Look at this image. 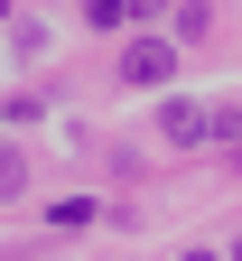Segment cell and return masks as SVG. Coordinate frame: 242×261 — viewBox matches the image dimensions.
<instances>
[{
    "label": "cell",
    "mask_w": 242,
    "mask_h": 261,
    "mask_svg": "<svg viewBox=\"0 0 242 261\" xmlns=\"http://www.w3.org/2000/svg\"><path fill=\"white\" fill-rule=\"evenodd\" d=\"M168 75H177V47H168V38H130V47H121V84H149V93H158Z\"/></svg>",
    "instance_id": "1"
},
{
    "label": "cell",
    "mask_w": 242,
    "mask_h": 261,
    "mask_svg": "<svg viewBox=\"0 0 242 261\" xmlns=\"http://www.w3.org/2000/svg\"><path fill=\"white\" fill-rule=\"evenodd\" d=\"M158 130H168L177 149H196V140H214V112H205V103H168V112H158Z\"/></svg>",
    "instance_id": "2"
},
{
    "label": "cell",
    "mask_w": 242,
    "mask_h": 261,
    "mask_svg": "<svg viewBox=\"0 0 242 261\" xmlns=\"http://www.w3.org/2000/svg\"><path fill=\"white\" fill-rule=\"evenodd\" d=\"M149 10H158V0H84L93 28H121V19H149Z\"/></svg>",
    "instance_id": "3"
},
{
    "label": "cell",
    "mask_w": 242,
    "mask_h": 261,
    "mask_svg": "<svg viewBox=\"0 0 242 261\" xmlns=\"http://www.w3.org/2000/svg\"><path fill=\"white\" fill-rule=\"evenodd\" d=\"M47 224H56V233H84V224H102V215L84 205V196H65V205H47Z\"/></svg>",
    "instance_id": "4"
},
{
    "label": "cell",
    "mask_w": 242,
    "mask_h": 261,
    "mask_svg": "<svg viewBox=\"0 0 242 261\" xmlns=\"http://www.w3.org/2000/svg\"><path fill=\"white\" fill-rule=\"evenodd\" d=\"M28 187V168H19V149H0V196H19Z\"/></svg>",
    "instance_id": "5"
},
{
    "label": "cell",
    "mask_w": 242,
    "mask_h": 261,
    "mask_svg": "<svg viewBox=\"0 0 242 261\" xmlns=\"http://www.w3.org/2000/svg\"><path fill=\"white\" fill-rule=\"evenodd\" d=\"M186 261H214V252H186Z\"/></svg>",
    "instance_id": "6"
},
{
    "label": "cell",
    "mask_w": 242,
    "mask_h": 261,
    "mask_svg": "<svg viewBox=\"0 0 242 261\" xmlns=\"http://www.w3.org/2000/svg\"><path fill=\"white\" fill-rule=\"evenodd\" d=\"M233 261H242V243H233Z\"/></svg>",
    "instance_id": "7"
},
{
    "label": "cell",
    "mask_w": 242,
    "mask_h": 261,
    "mask_svg": "<svg viewBox=\"0 0 242 261\" xmlns=\"http://www.w3.org/2000/svg\"><path fill=\"white\" fill-rule=\"evenodd\" d=\"M186 10H196V0H186Z\"/></svg>",
    "instance_id": "8"
}]
</instances>
